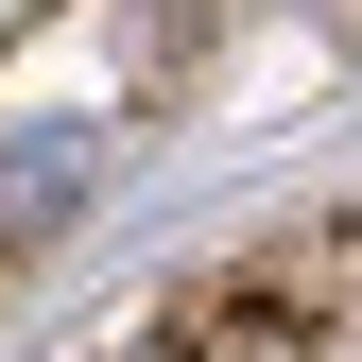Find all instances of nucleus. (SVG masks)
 <instances>
[{
    "label": "nucleus",
    "mask_w": 362,
    "mask_h": 362,
    "mask_svg": "<svg viewBox=\"0 0 362 362\" xmlns=\"http://www.w3.org/2000/svg\"><path fill=\"white\" fill-rule=\"evenodd\" d=\"M69 190H86V139H0V207H18V224L69 207Z\"/></svg>",
    "instance_id": "1"
}]
</instances>
